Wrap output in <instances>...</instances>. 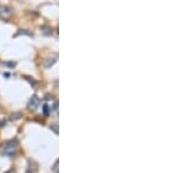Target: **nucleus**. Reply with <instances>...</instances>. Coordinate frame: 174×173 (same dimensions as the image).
<instances>
[{
    "label": "nucleus",
    "mask_w": 174,
    "mask_h": 173,
    "mask_svg": "<svg viewBox=\"0 0 174 173\" xmlns=\"http://www.w3.org/2000/svg\"><path fill=\"white\" fill-rule=\"evenodd\" d=\"M58 165H59V162L56 160V162H55V164H53V166L51 167V171L53 173H59V171H58Z\"/></svg>",
    "instance_id": "obj_4"
},
{
    "label": "nucleus",
    "mask_w": 174,
    "mask_h": 173,
    "mask_svg": "<svg viewBox=\"0 0 174 173\" xmlns=\"http://www.w3.org/2000/svg\"><path fill=\"white\" fill-rule=\"evenodd\" d=\"M5 173H13V171H12V170H9V171H7V172H5Z\"/></svg>",
    "instance_id": "obj_8"
},
{
    "label": "nucleus",
    "mask_w": 174,
    "mask_h": 173,
    "mask_svg": "<svg viewBox=\"0 0 174 173\" xmlns=\"http://www.w3.org/2000/svg\"><path fill=\"white\" fill-rule=\"evenodd\" d=\"M43 114L45 116H49V114H50V108H49L48 105H44L43 106Z\"/></svg>",
    "instance_id": "obj_5"
},
{
    "label": "nucleus",
    "mask_w": 174,
    "mask_h": 173,
    "mask_svg": "<svg viewBox=\"0 0 174 173\" xmlns=\"http://www.w3.org/2000/svg\"><path fill=\"white\" fill-rule=\"evenodd\" d=\"M16 151H17V145H16V142H12L7 144L6 148H5L4 150V155L5 156H8V157H13V156L16 155Z\"/></svg>",
    "instance_id": "obj_1"
},
{
    "label": "nucleus",
    "mask_w": 174,
    "mask_h": 173,
    "mask_svg": "<svg viewBox=\"0 0 174 173\" xmlns=\"http://www.w3.org/2000/svg\"><path fill=\"white\" fill-rule=\"evenodd\" d=\"M13 15V9L9 6H0V18L2 20H9Z\"/></svg>",
    "instance_id": "obj_2"
},
{
    "label": "nucleus",
    "mask_w": 174,
    "mask_h": 173,
    "mask_svg": "<svg viewBox=\"0 0 174 173\" xmlns=\"http://www.w3.org/2000/svg\"><path fill=\"white\" fill-rule=\"evenodd\" d=\"M51 129H53V131L56 134H58V129H57V125H51Z\"/></svg>",
    "instance_id": "obj_6"
},
{
    "label": "nucleus",
    "mask_w": 174,
    "mask_h": 173,
    "mask_svg": "<svg viewBox=\"0 0 174 173\" xmlns=\"http://www.w3.org/2000/svg\"><path fill=\"white\" fill-rule=\"evenodd\" d=\"M39 99L37 95H33L30 99H29V101H28V105H27V108L29 109V111H35L37 106H39Z\"/></svg>",
    "instance_id": "obj_3"
},
{
    "label": "nucleus",
    "mask_w": 174,
    "mask_h": 173,
    "mask_svg": "<svg viewBox=\"0 0 174 173\" xmlns=\"http://www.w3.org/2000/svg\"><path fill=\"white\" fill-rule=\"evenodd\" d=\"M26 173H31V172H26Z\"/></svg>",
    "instance_id": "obj_9"
},
{
    "label": "nucleus",
    "mask_w": 174,
    "mask_h": 173,
    "mask_svg": "<svg viewBox=\"0 0 174 173\" xmlns=\"http://www.w3.org/2000/svg\"><path fill=\"white\" fill-rule=\"evenodd\" d=\"M53 111H57V102H55V105H53Z\"/></svg>",
    "instance_id": "obj_7"
}]
</instances>
